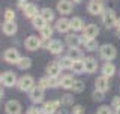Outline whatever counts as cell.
Returning <instances> with one entry per match:
<instances>
[{"label":"cell","mask_w":120,"mask_h":114,"mask_svg":"<svg viewBox=\"0 0 120 114\" xmlns=\"http://www.w3.org/2000/svg\"><path fill=\"white\" fill-rule=\"evenodd\" d=\"M101 57L105 60H112L116 57V48L110 44H105L101 47Z\"/></svg>","instance_id":"obj_1"},{"label":"cell","mask_w":120,"mask_h":114,"mask_svg":"<svg viewBox=\"0 0 120 114\" xmlns=\"http://www.w3.org/2000/svg\"><path fill=\"white\" fill-rule=\"evenodd\" d=\"M102 23L107 27H112V26H116V23H117V18H116V14L112 12V11H104L102 12Z\"/></svg>","instance_id":"obj_2"},{"label":"cell","mask_w":120,"mask_h":114,"mask_svg":"<svg viewBox=\"0 0 120 114\" xmlns=\"http://www.w3.org/2000/svg\"><path fill=\"white\" fill-rule=\"evenodd\" d=\"M18 87H20L22 92L32 90L33 89V78L30 77V75H24V77H21L20 81H18Z\"/></svg>","instance_id":"obj_3"},{"label":"cell","mask_w":120,"mask_h":114,"mask_svg":"<svg viewBox=\"0 0 120 114\" xmlns=\"http://www.w3.org/2000/svg\"><path fill=\"white\" fill-rule=\"evenodd\" d=\"M99 35V27L95 24H89L84 29V39H95Z\"/></svg>","instance_id":"obj_4"},{"label":"cell","mask_w":120,"mask_h":114,"mask_svg":"<svg viewBox=\"0 0 120 114\" xmlns=\"http://www.w3.org/2000/svg\"><path fill=\"white\" fill-rule=\"evenodd\" d=\"M104 11V6H102V2L101 0H92L89 3V12L92 15H98V14H102Z\"/></svg>","instance_id":"obj_5"},{"label":"cell","mask_w":120,"mask_h":114,"mask_svg":"<svg viewBox=\"0 0 120 114\" xmlns=\"http://www.w3.org/2000/svg\"><path fill=\"white\" fill-rule=\"evenodd\" d=\"M5 60L8 63H18V60H20V54H18L17 50H14V48H9V50H6L5 53Z\"/></svg>","instance_id":"obj_6"},{"label":"cell","mask_w":120,"mask_h":114,"mask_svg":"<svg viewBox=\"0 0 120 114\" xmlns=\"http://www.w3.org/2000/svg\"><path fill=\"white\" fill-rule=\"evenodd\" d=\"M30 98H32L33 102H41L44 99V89L42 87H33L32 90H30Z\"/></svg>","instance_id":"obj_7"},{"label":"cell","mask_w":120,"mask_h":114,"mask_svg":"<svg viewBox=\"0 0 120 114\" xmlns=\"http://www.w3.org/2000/svg\"><path fill=\"white\" fill-rule=\"evenodd\" d=\"M2 83L5 84L6 87H11L17 83V77H15L14 72H6V74L2 75Z\"/></svg>","instance_id":"obj_8"},{"label":"cell","mask_w":120,"mask_h":114,"mask_svg":"<svg viewBox=\"0 0 120 114\" xmlns=\"http://www.w3.org/2000/svg\"><path fill=\"white\" fill-rule=\"evenodd\" d=\"M57 9L60 14H69L71 11H72V3L69 2V0H60L57 3Z\"/></svg>","instance_id":"obj_9"},{"label":"cell","mask_w":120,"mask_h":114,"mask_svg":"<svg viewBox=\"0 0 120 114\" xmlns=\"http://www.w3.org/2000/svg\"><path fill=\"white\" fill-rule=\"evenodd\" d=\"M6 113L8 114H20L21 113V107L17 101H9L6 104Z\"/></svg>","instance_id":"obj_10"},{"label":"cell","mask_w":120,"mask_h":114,"mask_svg":"<svg viewBox=\"0 0 120 114\" xmlns=\"http://www.w3.org/2000/svg\"><path fill=\"white\" fill-rule=\"evenodd\" d=\"M96 89L101 90V92H107L108 89H110V81H108V78L105 77H99L96 80Z\"/></svg>","instance_id":"obj_11"},{"label":"cell","mask_w":120,"mask_h":114,"mask_svg":"<svg viewBox=\"0 0 120 114\" xmlns=\"http://www.w3.org/2000/svg\"><path fill=\"white\" fill-rule=\"evenodd\" d=\"M39 45H41V41L38 39L36 36H30L26 39V48L27 50H36V48H39Z\"/></svg>","instance_id":"obj_12"},{"label":"cell","mask_w":120,"mask_h":114,"mask_svg":"<svg viewBox=\"0 0 120 114\" xmlns=\"http://www.w3.org/2000/svg\"><path fill=\"white\" fill-rule=\"evenodd\" d=\"M84 65H86V72H89V74L95 72L96 68H98V63H96V60L93 59V57H86Z\"/></svg>","instance_id":"obj_13"},{"label":"cell","mask_w":120,"mask_h":114,"mask_svg":"<svg viewBox=\"0 0 120 114\" xmlns=\"http://www.w3.org/2000/svg\"><path fill=\"white\" fill-rule=\"evenodd\" d=\"M56 27H57L59 32H63V33H66L68 30L71 29V21H68L66 18H60V20L56 23Z\"/></svg>","instance_id":"obj_14"},{"label":"cell","mask_w":120,"mask_h":114,"mask_svg":"<svg viewBox=\"0 0 120 114\" xmlns=\"http://www.w3.org/2000/svg\"><path fill=\"white\" fill-rule=\"evenodd\" d=\"M74 72H77V74H81V72H86V65H84V60L78 59V60H74L72 63V68H71Z\"/></svg>","instance_id":"obj_15"},{"label":"cell","mask_w":120,"mask_h":114,"mask_svg":"<svg viewBox=\"0 0 120 114\" xmlns=\"http://www.w3.org/2000/svg\"><path fill=\"white\" fill-rule=\"evenodd\" d=\"M60 65H59V62L57 63H50L48 65V68H47V72H48V75H50V77H57V75L60 74Z\"/></svg>","instance_id":"obj_16"},{"label":"cell","mask_w":120,"mask_h":114,"mask_svg":"<svg viewBox=\"0 0 120 114\" xmlns=\"http://www.w3.org/2000/svg\"><path fill=\"white\" fill-rule=\"evenodd\" d=\"M3 32H5V35H14L15 32H17V24H15L14 21H6L5 24H3Z\"/></svg>","instance_id":"obj_17"},{"label":"cell","mask_w":120,"mask_h":114,"mask_svg":"<svg viewBox=\"0 0 120 114\" xmlns=\"http://www.w3.org/2000/svg\"><path fill=\"white\" fill-rule=\"evenodd\" d=\"M48 50H50L52 54H59V53L63 51V45H62V42H60V41H51Z\"/></svg>","instance_id":"obj_18"},{"label":"cell","mask_w":120,"mask_h":114,"mask_svg":"<svg viewBox=\"0 0 120 114\" xmlns=\"http://www.w3.org/2000/svg\"><path fill=\"white\" fill-rule=\"evenodd\" d=\"M74 81L75 80L71 77V75H65V77L60 78V86H62L63 89H71L72 84H74Z\"/></svg>","instance_id":"obj_19"},{"label":"cell","mask_w":120,"mask_h":114,"mask_svg":"<svg viewBox=\"0 0 120 114\" xmlns=\"http://www.w3.org/2000/svg\"><path fill=\"white\" fill-rule=\"evenodd\" d=\"M24 15L26 17H29V18H35L36 15H38V8L36 5H27L24 8Z\"/></svg>","instance_id":"obj_20"},{"label":"cell","mask_w":120,"mask_h":114,"mask_svg":"<svg viewBox=\"0 0 120 114\" xmlns=\"http://www.w3.org/2000/svg\"><path fill=\"white\" fill-rule=\"evenodd\" d=\"M114 72H116V68H114V65L110 63V62L105 63L104 66H102V74L105 75V77H112Z\"/></svg>","instance_id":"obj_21"},{"label":"cell","mask_w":120,"mask_h":114,"mask_svg":"<svg viewBox=\"0 0 120 114\" xmlns=\"http://www.w3.org/2000/svg\"><path fill=\"white\" fill-rule=\"evenodd\" d=\"M57 105H59V102L57 101H52V102H47V104L44 105V114H52L56 111V108H57Z\"/></svg>","instance_id":"obj_22"},{"label":"cell","mask_w":120,"mask_h":114,"mask_svg":"<svg viewBox=\"0 0 120 114\" xmlns=\"http://www.w3.org/2000/svg\"><path fill=\"white\" fill-rule=\"evenodd\" d=\"M72 63H74V60L71 59L69 56H68V57H63V59H60V62H59V65L63 68V69H71V68H72Z\"/></svg>","instance_id":"obj_23"},{"label":"cell","mask_w":120,"mask_h":114,"mask_svg":"<svg viewBox=\"0 0 120 114\" xmlns=\"http://www.w3.org/2000/svg\"><path fill=\"white\" fill-rule=\"evenodd\" d=\"M82 27H84V24H82V20L81 18H78V17H75L71 20V29H74V30H81Z\"/></svg>","instance_id":"obj_24"},{"label":"cell","mask_w":120,"mask_h":114,"mask_svg":"<svg viewBox=\"0 0 120 114\" xmlns=\"http://www.w3.org/2000/svg\"><path fill=\"white\" fill-rule=\"evenodd\" d=\"M68 56H69L72 60H78V59H81V57H82V53H81V50H78L77 47H72L69 50V54H68Z\"/></svg>","instance_id":"obj_25"},{"label":"cell","mask_w":120,"mask_h":114,"mask_svg":"<svg viewBox=\"0 0 120 114\" xmlns=\"http://www.w3.org/2000/svg\"><path fill=\"white\" fill-rule=\"evenodd\" d=\"M41 17H42L45 21H51L52 18H54V14H52L51 9H48V8H44V9L41 11Z\"/></svg>","instance_id":"obj_26"},{"label":"cell","mask_w":120,"mask_h":114,"mask_svg":"<svg viewBox=\"0 0 120 114\" xmlns=\"http://www.w3.org/2000/svg\"><path fill=\"white\" fill-rule=\"evenodd\" d=\"M66 42L71 45V47H78V44H80V38L77 35H68L66 36Z\"/></svg>","instance_id":"obj_27"},{"label":"cell","mask_w":120,"mask_h":114,"mask_svg":"<svg viewBox=\"0 0 120 114\" xmlns=\"http://www.w3.org/2000/svg\"><path fill=\"white\" fill-rule=\"evenodd\" d=\"M45 24H47V21H45L44 18L41 17V15H39V17H38V15H36V17L33 18V26H35L36 29H39V30H41V29H42Z\"/></svg>","instance_id":"obj_28"},{"label":"cell","mask_w":120,"mask_h":114,"mask_svg":"<svg viewBox=\"0 0 120 114\" xmlns=\"http://www.w3.org/2000/svg\"><path fill=\"white\" fill-rule=\"evenodd\" d=\"M30 65H32V62L29 57H20V60H18V66L21 69H27V68H30Z\"/></svg>","instance_id":"obj_29"},{"label":"cell","mask_w":120,"mask_h":114,"mask_svg":"<svg viewBox=\"0 0 120 114\" xmlns=\"http://www.w3.org/2000/svg\"><path fill=\"white\" fill-rule=\"evenodd\" d=\"M41 33H42V36L45 38V39H48V38H51L52 35V29L50 27V24H45L42 29H41Z\"/></svg>","instance_id":"obj_30"},{"label":"cell","mask_w":120,"mask_h":114,"mask_svg":"<svg viewBox=\"0 0 120 114\" xmlns=\"http://www.w3.org/2000/svg\"><path fill=\"white\" fill-rule=\"evenodd\" d=\"M84 42H86V48L90 51H93V50H96V47H98V42L95 39H84Z\"/></svg>","instance_id":"obj_31"},{"label":"cell","mask_w":120,"mask_h":114,"mask_svg":"<svg viewBox=\"0 0 120 114\" xmlns=\"http://www.w3.org/2000/svg\"><path fill=\"white\" fill-rule=\"evenodd\" d=\"M71 89H74V92H82L84 90V83L80 81V80H77V81H74V84Z\"/></svg>","instance_id":"obj_32"},{"label":"cell","mask_w":120,"mask_h":114,"mask_svg":"<svg viewBox=\"0 0 120 114\" xmlns=\"http://www.w3.org/2000/svg\"><path fill=\"white\" fill-rule=\"evenodd\" d=\"M5 20L6 21H14L15 20V12L12 9H8L6 12H5Z\"/></svg>","instance_id":"obj_33"},{"label":"cell","mask_w":120,"mask_h":114,"mask_svg":"<svg viewBox=\"0 0 120 114\" xmlns=\"http://www.w3.org/2000/svg\"><path fill=\"white\" fill-rule=\"evenodd\" d=\"M93 99L95 101H102L104 99V92H101V90L96 89V92L93 93Z\"/></svg>","instance_id":"obj_34"},{"label":"cell","mask_w":120,"mask_h":114,"mask_svg":"<svg viewBox=\"0 0 120 114\" xmlns=\"http://www.w3.org/2000/svg\"><path fill=\"white\" fill-rule=\"evenodd\" d=\"M39 87H42V89H45V87H50V78H42L39 81Z\"/></svg>","instance_id":"obj_35"},{"label":"cell","mask_w":120,"mask_h":114,"mask_svg":"<svg viewBox=\"0 0 120 114\" xmlns=\"http://www.w3.org/2000/svg\"><path fill=\"white\" fill-rule=\"evenodd\" d=\"M96 114H111V110H110V107H101Z\"/></svg>","instance_id":"obj_36"},{"label":"cell","mask_w":120,"mask_h":114,"mask_svg":"<svg viewBox=\"0 0 120 114\" xmlns=\"http://www.w3.org/2000/svg\"><path fill=\"white\" fill-rule=\"evenodd\" d=\"M72 114H82V107L81 105H75L72 108Z\"/></svg>","instance_id":"obj_37"},{"label":"cell","mask_w":120,"mask_h":114,"mask_svg":"<svg viewBox=\"0 0 120 114\" xmlns=\"http://www.w3.org/2000/svg\"><path fill=\"white\" fill-rule=\"evenodd\" d=\"M112 107H120V98H114V99H112Z\"/></svg>","instance_id":"obj_38"},{"label":"cell","mask_w":120,"mask_h":114,"mask_svg":"<svg viewBox=\"0 0 120 114\" xmlns=\"http://www.w3.org/2000/svg\"><path fill=\"white\" fill-rule=\"evenodd\" d=\"M39 113H41L39 110H38L36 107H33V108H30V110H29V113H27V114H39Z\"/></svg>","instance_id":"obj_39"},{"label":"cell","mask_w":120,"mask_h":114,"mask_svg":"<svg viewBox=\"0 0 120 114\" xmlns=\"http://www.w3.org/2000/svg\"><path fill=\"white\" fill-rule=\"evenodd\" d=\"M63 102H65V104H71V102H72V98H71V96H65Z\"/></svg>","instance_id":"obj_40"},{"label":"cell","mask_w":120,"mask_h":114,"mask_svg":"<svg viewBox=\"0 0 120 114\" xmlns=\"http://www.w3.org/2000/svg\"><path fill=\"white\" fill-rule=\"evenodd\" d=\"M116 26H117V29H119V32H120V20H117V23H116Z\"/></svg>","instance_id":"obj_41"},{"label":"cell","mask_w":120,"mask_h":114,"mask_svg":"<svg viewBox=\"0 0 120 114\" xmlns=\"http://www.w3.org/2000/svg\"><path fill=\"white\" fill-rule=\"evenodd\" d=\"M0 98H3V89L0 87Z\"/></svg>","instance_id":"obj_42"},{"label":"cell","mask_w":120,"mask_h":114,"mask_svg":"<svg viewBox=\"0 0 120 114\" xmlns=\"http://www.w3.org/2000/svg\"><path fill=\"white\" fill-rule=\"evenodd\" d=\"M116 114H120V107H117V110H116Z\"/></svg>","instance_id":"obj_43"},{"label":"cell","mask_w":120,"mask_h":114,"mask_svg":"<svg viewBox=\"0 0 120 114\" xmlns=\"http://www.w3.org/2000/svg\"><path fill=\"white\" fill-rule=\"evenodd\" d=\"M0 81H2V75H0Z\"/></svg>","instance_id":"obj_44"}]
</instances>
